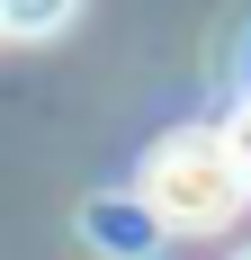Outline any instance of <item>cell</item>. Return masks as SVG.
<instances>
[{
  "mask_svg": "<svg viewBox=\"0 0 251 260\" xmlns=\"http://www.w3.org/2000/svg\"><path fill=\"white\" fill-rule=\"evenodd\" d=\"M144 198L162 207L171 234H215V224H233V207L251 198V180H242V161H233L225 126H171L144 153Z\"/></svg>",
  "mask_w": 251,
  "mask_h": 260,
  "instance_id": "obj_1",
  "label": "cell"
},
{
  "mask_svg": "<svg viewBox=\"0 0 251 260\" xmlns=\"http://www.w3.org/2000/svg\"><path fill=\"white\" fill-rule=\"evenodd\" d=\"M81 234L99 242V251H125V260H144L152 242L171 234V224H162V207H152V198H90V207H81Z\"/></svg>",
  "mask_w": 251,
  "mask_h": 260,
  "instance_id": "obj_2",
  "label": "cell"
},
{
  "mask_svg": "<svg viewBox=\"0 0 251 260\" xmlns=\"http://www.w3.org/2000/svg\"><path fill=\"white\" fill-rule=\"evenodd\" d=\"M81 0H0V36H54V27H72Z\"/></svg>",
  "mask_w": 251,
  "mask_h": 260,
  "instance_id": "obj_3",
  "label": "cell"
},
{
  "mask_svg": "<svg viewBox=\"0 0 251 260\" xmlns=\"http://www.w3.org/2000/svg\"><path fill=\"white\" fill-rule=\"evenodd\" d=\"M225 144H233V161H242V180H251V99L225 117Z\"/></svg>",
  "mask_w": 251,
  "mask_h": 260,
  "instance_id": "obj_4",
  "label": "cell"
},
{
  "mask_svg": "<svg viewBox=\"0 0 251 260\" xmlns=\"http://www.w3.org/2000/svg\"><path fill=\"white\" fill-rule=\"evenodd\" d=\"M233 260H251V242H242V251H233Z\"/></svg>",
  "mask_w": 251,
  "mask_h": 260,
  "instance_id": "obj_5",
  "label": "cell"
}]
</instances>
